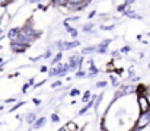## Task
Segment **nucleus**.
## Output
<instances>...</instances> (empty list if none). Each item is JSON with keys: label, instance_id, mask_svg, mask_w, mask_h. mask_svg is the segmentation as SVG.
I'll list each match as a JSON object with an SVG mask.
<instances>
[{"label": "nucleus", "instance_id": "34", "mask_svg": "<svg viewBox=\"0 0 150 131\" xmlns=\"http://www.w3.org/2000/svg\"><path fill=\"white\" fill-rule=\"evenodd\" d=\"M146 96H147V101H149V103H150V93H147Z\"/></svg>", "mask_w": 150, "mask_h": 131}, {"label": "nucleus", "instance_id": "6", "mask_svg": "<svg viewBox=\"0 0 150 131\" xmlns=\"http://www.w3.org/2000/svg\"><path fill=\"white\" fill-rule=\"evenodd\" d=\"M61 48H64V50H70V48H74V47H79L80 42L79 41H71V42H64V44H58Z\"/></svg>", "mask_w": 150, "mask_h": 131}, {"label": "nucleus", "instance_id": "18", "mask_svg": "<svg viewBox=\"0 0 150 131\" xmlns=\"http://www.w3.org/2000/svg\"><path fill=\"white\" fill-rule=\"evenodd\" d=\"M22 105H25V102H19V103H16V105H15V106H13L12 109H9V111H10V112H13L15 109H18V108H21Z\"/></svg>", "mask_w": 150, "mask_h": 131}, {"label": "nucleus", "instance_id": "4", "mask_svg": "<svg viewBox=\"0 0 150 131\" xmlns=\"http://www.w3.org/2000/svg\"><path fill=\"white\" fill-rule=\"evenodd\" d=\"M21 32H22L23 35H26V37L29 38V41H34V38H37V32H35L32 28H29V26L22 28V29H21Z\"/></svg>", "mask_w": 150, "mask_h": 131}, {"label": "nucleus", "instance_id": "12", "mask_svg": "<svg viewBox=\"0 0 150 131\" xmlns=\"http://www.w3.org/2000/svg\"><path fill=\"white\" fill-rule=\"evenodd\" d=\"M69 0H52V4L55 6H67Z\"/></svg>", "mask_w": 150, "mask_h": 131}, {"label": "nucleus", "instance_id": "22", "mask_svg": "<svg viewBox=\"0 0 150 131\" xmlns=\"http://www.w3.org/2000/svg\"><path fill=\"white\" fill-rule=\"evenodd\" d=\"M10 1L12 0H0V6H7V4H10Z\"/></svg>", "mask_w": 150, "mask_h": 131}, {"label": "nucleus", "instance_id": "15", "mask_svg": "<svg viewBox=\"0 0 150 131\" xmlns=\"http://www.w3.org/2000/svg\"><path fill=\"white\" fill-rule=\"evenodd\" d=\"M102 99H103V95H99L98 99H96V102L93 103V108H95V109H98V106H99V103L102 102Z\"/></svg>", "mask_w": 150, "mask_h": 131}, {"label": "nucleus", "instance_id": "32", "mask_svg": "<svg viewBox=\"0 0 150 131\" xmlns=\"http://www.w3.org/2000/svg\"><path fill=\"white\" fill-rule=\"evenodd\" d=\"M106 70H114V64H112V63H111V64H109V66H108V67H106Z\"/></svg>", "mask_w": 150, "mask_h": 131}, {"label": "nucleus", "instance_id": "26", "mask_svg": "<svg viewBox=\"0 0 150 131\" xmlns=\"http://www.w3.org/2000/svg\"><path fill=\"white\" fill-rule=\"evenodd\" d=\"M44 83H45V80H41V82H40V83H35V86H34V89H37V87L42 86V85H44Z\"/></svg>", "mask_w": 150, "mask_h": 131}, {"label": "nucleus", "instance_id": "14", "mask_svg": "<svg viewBox=\"0 0 150 131\" xmlns=\"http://www.w3.org/2000/svg\"><path fill=\"white\" fill-rule=\"evenodd\" d=\"M92 28H93V25H92V23H86L82 29H83V32H92Z\"/></svg>", "mask_w": 150, "mask_h": 131}, {"label": "nucleus", "instance_id": "28", "mask_svg": "<svg viewBox=\"0 0 150 131\" xmlns=\"http://www.w3.org/2000/svg\"><path fill=\"white\" fill-rule=\"evenodd\" d=\"M111 80H112V85H114V86H118V82H117V79H115L114 76H111Z\"/></svg>", "mask_w": 150, "mask_h": 131}, {"label": "nucleus", "instance_id": "2", "mask_svg": "<svg viewBox=\"0 0 150 131\" xmlns=\"http://www.w3.org/2000/svg\"><path fill=\"white\" fill-rule=\"evenodd\" d=\"M137 102H139V106H140V111H142V112L150 109V103H149V101H147V96H146V95H139Z\"/></svg>", "mask_w": 150, "mask_h": 131}, {"label": "nucleus", "instance_id": "10", "mask_svg": "<svg viewBox=\"0 0 150 131\" xmlns=\"http://www.w3.org/2000/svg\"><path fill=\"white\" fill-rule=\"evenodd\" d=\"M35 120H37V115H35V114H28V115H26V123H28V124H34Z\"/></svg>", "mask_w": 150, "mask_h": 131}, {"label": "nucleus", "instance_id": "33", "mask_svg": "<svg viewBox=\"0 0 150 131\" xmlns=\"http://www.w3.org/2000/svg\"><path fill=\"white\" fill-rule=\"evenodd\" d=\"M95 13H96L95 10H93V12H91V15H89V18H93V16H95Z\"/></svg>", "mask_w": 150, "mask_h": 131}, {"label": "nucleus", "instance_id": "19", "mask_svg": "<svg viewBox=\"0 0 150 131\" xmlns=\"http://www.w3.org/2000/svg\"><path fill=\"white\" fill-rule=\"evenodd\" d=\"M51 120H52V123H58V121H60V117H58L57 114H52V115H51Z\"/></svg>", "mask_w": 150, "mask_h": 131}, {"label": "nucleus", "instance_id": "31", "mask_svg": "<svg viewBox=\"0 0 150 131\" xmlns=\"http://www.w3.org/2000/svg\"><path fill=\"white\" fill-rule=\"evenodd\" d=\"M15 101H16V98H15V99H13V98H10V99H6L4 102H7V103H10V102H15Z\"/></svg>", "mask_w": 150, "mask_h": 131}, {"label": "nucleus", "instance_id": "5", "mask_svg": "<svg viewBox=\"0 0 150 131\" xmlns=\"http://www.w3.org/2000/svg\"><path fill=\"white\" fill-rule=\"evenodd\" d=\"M45 123H47V118H45V117H41V118L35 120V123H34L32 128H34V130H38V128H41V127H42Z\"/></svg>", "mask_w": 150, "mask_h": 131}, {"label": "nucleus", "instance_id": "21", "mask_svg": "<svg viewBox=\"0 0 150 131\" xmlns=\"http://www.w3.org/2000/svg\"><path fill=\"white\" fill-rule=\"evenodd\" d=\"M29 86H31V83H29V82H28V83H25L23 87H22V92H23V93H26V90L29 89Z\"/></svg>", "mask_w": 150, "mask_h": 131}, {"label": "nucleus", "instance_id": "25", "mask_svg": "<svg viewBox=\"0 0 150 131\" xmlns=\"http://www.w3.org/2000/svg\"><path fill=\"white\" fill-rule=\"evenodd\" d=\"M51 55H52V52H51V51H47V52H45V54H44L42 57H44V58H50Z\"/></svg>", "mask_w": 150, "mask_h": 131}, {"label": "nucleus", "instance_id": "35", "mask_svg": "<svg viewBox=\"0 0 150 131\" xmlns=\"http://www.w3.org/2000/svg\"><path fill=\"white\" fill-rule=\"evenodd\" d=\"M37 1H41V0H31V3H37Z\"/></svg>", "mask_w": 150, "mask_h": 131}, {"label": "nucleus", "instance_id": "11", "mask_svg": "<svg viewBox=\"0 0 150 131\" xmlns=\"http://www.w3.org/2000/svg\"><path fill=\"white\" fill-rule=\"evenodd\" d=\"M91 99H92V98H91V92H89V90H86V92H85V95H83V98H82V102H83V103H88Z\"/></svg>", "mask_w": 150, "mask_h": 131}, {"label": "nucleus", "instance_id": "3", "mask_svg": "<svg viewBox=\"0 0 150 131\" xmlns=\"http://www.w3.org/2000/svg\"><path fill=\"white\" fill-rule=\"evenodd\" d=\"M28 47H29V44H22V42H18V41H12V44H10L12 51H13V52H16V54L23 52Z\"/></svg>", "mask_w": 150, "mask_h": 131}, {"label": "nucleus", "instance_id": "27", "mask_svg": "<svg viewBox=\"0 0 150 131\" xmlns=\"http://www.w3.org/2000/svg\"><path fill=\"white\" fill-rule=\"evenodd\" d=\"M130 50H131V48H130V47H124V48H122V50H121V52H124V54H127V52H128V51H130Z\"/></svg>", "mask_w": 150, "mask_h": 131}, {"label": "nucleus", "instance_id": "9", "mask_svg": "<svg viewBox=\"0 0 150 131\" xmlns=\"http://www.w3.org/2000/svg\"><path fill=\"white\" fill-rule=\"evenodd\" d=\"M61 130H63V131H69V130H73V131H74V130H77V125H76L73 121H69V123H67V124H66V125H64Z\"/></svg>", "mask_w": 150, "mask_h": 131}, {"label": "nucleus", "instance_id": "30", "mask_svg": "<svg viewBox=\"0 0 150 131\" xmlns=\"http://www.w3.org/2000/svg\"><path fill=\"white\" fill-rule=\"evenodd\" d=\"M32 101H34V103H35V105H40V103H41V101H40V99H37V98H34Z\"/></svg>", "mask_w": 150, "mask_h": 131}, {"label": "nucleus", "instance_id": "7", "mask_svg": "<svg viewBox=\"0 0 150 131\" xmlns=\"http://www.w3.org/2000/svg\"><path fill=\"white\" fill-rule=\"evenodd\" d=\"M85 1H88V0H69V3H67V7H70V9H76L77 6H80L82 3H85Z\"/></svg>", "mask_w": 150, "mask_h": 131}, {"label": "nucleus", "instance_id": "20", "mask_svg": "<svg viewBox=\"0 0 150 131\" xmlns=\"http://www.w3.org/2000/svg\"><path fill=\"white\" fill-rule=\"evenodd\" d=\"M76 77H86V73L82 72V70H79V72L76 73Z\"/></svg>", "mask_w": 150, "mask_h": 131}, {"label": "nucleus", "instance_id": "29", "mask_svg": "<svg viewBox=\"0 0 150 131\" xmlns=\"http://www.w3.org/2000/svg\"><path fill=\"white\" fill-rule=\"evenodd\" d=\"M58 86H61V82H60V80H58V82H55V83H52V86L51 87H54V89H55V87H58Z\"/></svg>", "mask_w": 150, "mask_h": 131}, {"label": "nucleus", "instance_id": "13", "mask_svg": "<svg viewBox=\"0 0 150 131\" xmlns=\"http://www.w3.org/2000/svg\"><path fill=\"white\" fill-rule=\"evenodd\" d=\"M93 51H96V47H86V48H83V54H91V52H93Z\"/></svg>", "mask_w": 150, "mask_h": 131}, {"label": "nucleus", "instance_id": "23", "mask_svg": "<svg viewBox=\"0 0 150 131\" xmlns=\"http://www.w3.org/2000/svg\"><path fill=\"white\" fill-rule=\"evenodd\" d=\"M106 85H108L106 82H98V83H96V87H105Z\"/></svg>", "mask_w": 150, "mask_h": 131}, {"label": "nucleus", "instance_id": "8", "mask_svg": "<svg viewBox=\"0 0 150 131\" xmlns=\"http://www.w3.org/2000/svg\"><path fill=\"white\" fill-rule=\"evenodd\" d=\"M19 32H21V29H18V28H12V29L9 31V40H12V41H15V40L18 38V35H19Z\"/></svg>", "mask_w": 150, "mask_h": 131}, {"label": "nucleus", "instance_id": "1", "mask_svg": "<svg viewBox=\"0 0 150 131\" xmlns=\"http://www.w3.org/2000/svg\"><path fill=\"white\" fill-rule=\"evenodd\" d=\"M149 124H150V109L140 114V117H139V120H137V123H136L134 130H143V128H146Z\"/></svg>", "mask_w": 150, "mask_h": 131}, {"label": "nucleus", "instance_id": "16", "mask_svg": "<svg viewBox=\"0 0 150 131\" xmlns=\"http://www.w3.org/2000/svg\"><path fill=\"white\" fill-rule=\"evenodd\" d=\"M61 57H63V54H61V52H60V54H57V55H55V58L52 60V63H51V64H52V66H55V64H57V63L61 60Z\"/></svg>", "mask_w": 150, "mask_h": 131}, {"label": "nucleus", "instance_id": "24", "mask_svg": "<svg viewBox=\"0 0 150 131\" xmlns=\"http://www.w3.org/2000/svg\"><path fill=\"white\" fill-rule=\"evenodd\" d=\"M70 95H71V96H77V95H79V90H77V89H73V90L70 92Z\"/></svg>", "mask_w": 150, "mask_h": 131}, {"label": "nucleus", "instance_id": "17", "mask_svg": "<svg viewBox=\"0 0 150 131\" xmlns=\"http://www.w3.org/2000/svg\"><path fill=\"white\" fill-rule=\"evenodd\" d=\"M114 28H115L114 25H109V26H108V25H102V28H100V29H102V31H112Z\"/></svg>", "mask_w": 150, "mask_h": 131}]
</instances>
